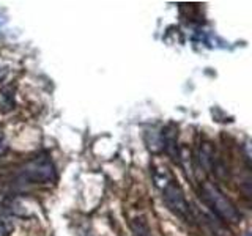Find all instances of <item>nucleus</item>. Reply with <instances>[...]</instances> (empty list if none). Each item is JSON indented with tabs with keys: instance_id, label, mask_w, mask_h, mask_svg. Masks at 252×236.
Returning <instances> with one entry per match:
<instances>
[{
	"instance_id": "nucleus-3",
	"label": "nucleus",
	"mask_w": 252,
	"mask_h": 236,
	"mask_svg": "<svg viewBox=\"0 0 252 236\" xmlns=\"http://www.w3.org/2000/svg\"><path fill=\"white\" fill-rule=\"evenodd\" d=\"M21 181L29 184H44L55 179V170L51 161L47 159H35L21 170Z\"/></svg>"
},
{
	"instance_id": "nucleus-7",
	"label": "nucleus",
	"mask_w": 252,
	"mask_h": 236,
	"mask_svg": "<svg viewBox=\"0 0 252 236\" xmlns=\"http://www.w3.org/2000/svg\"><path fill=\"white\" fill-rule=\"evenodd\" d=\"M0 69H2V68H0ZM2 77H3V76H2V73H0V79H2Z\"/></svg>"
},
{
	"instance_id": "nucleus-5",
	"label": "nucleus",
	"mask_w": 252,
	"mask_h": 236,
	"mask_svg": "<svg viewBox=\"0 0 252 236\" xmlns=\"http://www.w3.org/2000/svg\"><path fill=\"white\" fill-rule=\"evenodd\" d=\"M13 224L6 222V220H0V236H10L13 233Z\"/></svg>"
},
{
	"instance_id": "nucleus-4",
	"label": "nucleus",
	"mask_w": 252,
	"mask_h": 236,
	"mask_svg": "<svg viewBox=\"0 0 252 236\" xmlns=\"http://www.w3.org/2000/svg\"><path fill=\"white\" fill-rule=\"evenodd\" d=\"M132 232L134 236H152L150 235V228L147 222H144V219H136L132 222Z\"/></svg>"
},
{
	"instance_id": "nucleus-1",
	"label": "nucleus",
	"mask_w": 252,
	"mask_h": 236,
	"mask_svg": "<svg viewBox=\"0 0 252 236\" xmlns=\"http://www.w3.org/2000/svg\"><path fill=\"white\" fill-rule=\"evenodd\" d=\"M200 194L203 202L211 208V211L215 212L218 217H220L225 222L230 224H238L241 220V216L236 206L232 203V200L227 195L222 194V191L210 181H205L200 187Z\"/></svg>"
},
{
	"instance_id": "nucleus-2",
	"label": "nucleus",
	"mask_w": 252,
	"mask_h": 236,
	"mask_svg": "<svg viewBox=\"0 0 252 236\" xmlns=\"http://www.w3.org/2000/svg\"><path fill=\"white\" fill-rule=\"evenodd\" d=\"M162 199L173 214L181 219H188L189 205L186 202L183 189H181L177 181L172 178V175L165 179V183L162 186Z\"/></svg>"
},
{
	"instance_id": "nucleus-6",
	"label": "nucleus",
	"mask_w": 252,
	"mask_h": 236,
	"mask_svg": "<svg viewBox=\"0 0 252 236\" xmlns=\"http://www.w3.org/2000/svg\"><path fill=\"white\" fill-rule=\"evenodd\" d=\"M5 151V145L2 144V142H0V154H2Z\"/></svg>"
}]
</instances>
